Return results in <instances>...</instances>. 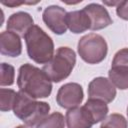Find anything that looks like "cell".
<instances>
[{"instance_id":"obj_21","label":"cell","mask_w":128,"mask_h":128,"mask_svg":"<svg viewBox=\"0 0 128 128\" xmlns=\"http://www.w3.org/2000/svg\"><path fill=\"white\" fill-rule=\"evenodd\" d=\"M116 14L119 18L123 20H128V0L127 1H119L116 6Z\"/></svg>"},{"instance_id":"obj_23","label":"cell","mask_w":128,"mask_h":128,"mask_svg":"<svg viewBox=\"0 0 128 128\" xmlns=\"http://www.w3.org/2000/svg\"><path fill=\"white\" fill-rule=\"evenodd\" d=\"M15 128H33V127H31V126H28V125H19V126H17V127H15Z\"/></svg>"},{"instance_id":"obj_2","label":"cell","mask_w":128,"mask_h":128,"mask_svg":"<svg viewBox=\"0 0 128 128\" xmlns=\"http://www.w3.org/2000/svg\"><path fill=\"white\" fill-rule=\"evenodd\" d=\"M49 111L50 105L47 102L36 101V99L21 91L17 92L13 112L26 125L31 127L37 126L48 116Z\"/></svg>"},{"instance_id":"obj_14","label":"cell","mask_w":128,"mask_h":128,"mask_svg":"<svg viewBox=\"0 0 128 128\" xmlns=\"http://www.w3.org/2000/svg\"><path fill=\"white\" fill-rule=\"evenodd\" d=\"M85 110L88 112L94 124L103 121L108 113V106L105 102L96 100V99H88L86 103L83 105Z\"/></svg>"},{"instance_id":"obj_5","label":"cell","mask_w":128,"mask_h":128,"mask_svg":"<svg viewBox=\"0 0 128 128\" xmlns=\"http://www.w3.org/2000/svg\"><path fill=\"white\" fill-rule=\"evenodd\" d=\"M77 50L83 61L88 64H98L105 59L108 46L104 37L96 33H89L79 39Z\"/></svg>"},{"instance_id":"obj_15","label":"cell","mask_w":128,"mask_h":128,"mask_svg":"<svg viewBox=\"0 0 128 128\" xmlns=\"http://www.w3.org/2000/svg\"><path fill=\"white\" fill-rule=\"evenodd\" d=\"M109 80L113 83V85L120 89L126 90L128 89V67L125 66H114L111 67L108 71Z\"/></svg>"},{"instance_id":"obj_16","label":"cell","mask_w":128,"mask_h":128,"mask_svg":"<svg viewBox=\"0 0 128 128\" xmlns=\"http://www.w3.org/2000/svg\"><path fill=\"white\" fill-rule=\"evenodd\" d=\"M17 97V92L12 89H0V110L2 112L13 110V106Z\"/></svg>"},{"instance_id":"obj_3","label":"cell","mask_w":128,"mask_h":128,"mask_svg":"<svg viewBox=\"0 0 128 128\" xmlns=\"http://www.w3.org/2000/svg\"><path fill=\"white\" fill-rule=\"evenodd\" d=\"M30 59L38 64L48 63L54 55L52 38L38 25H33L24 36Z\"/></svg>"},{"instance_id":"obj_25","label":"cell","mask_w":128,"mask_h":128,"mask_svg":"<svg viewBox=\"0 0 128 128\" xmlns=\"http://www.w3.org/2000/svg\"><path fill=\"white\" fill-rule=\"evenodd\" d=\"M127 116H128V107H127Z\"/></svg>"},{"instance_id":"obj_18","label":"cell","mask_w":128,"mask_h":128,"mask_svg":"<svg viewBox=\"0 0 128 128\" xmlns=\"http://www.w3.org/2000/svg\"><path fill=\"white\" fill-rule=\"evenodd\" d=\"M101 126L107 128H128V123L123 115L112 113L103 120Z\"/></svg>"},{"instance_id":"obj_13","label":"cell","mask_w":128,"mask_h":128,"mask_svg":"<svg viewBox=\"0 0 128 128\" xmlns=\"http://www.w3.org/2000/svg\"><path fill=\"white\" fill-rule=\"evenodd\" d=\"M66 24L67 28L75 34L85 32L91 26L90 19L83 9L68 12L66 15Z\"/></svg>"},{"instance_id":"obj_4","label":"cell","mask_w":128,"mask_h":128,"mask_svg":"<svg viewBox=\"0 0 128 128\" xmlns=\"http://www.w3.org/2000/svg\"><path fill=\"white\" fill-rule=\"evenodd\" d=\"M76 63V54L69 47H59L52 59L46 63L42 70L51 81L58 83L66 79L72 72Z\"/></svg>"},{"instance_id":"obj_22","label":"cell","mask_w":128,"mask_h":128,"mask_svg":"<svg viewBox=\"0 0 128 128\" xmlns=\"http://www.w3.org/2000/svg\"><path fill=\"white\" fill-rule=\"evenodd\" d=\"M1 3L5 6H9V7H15V6H19L21 4H36L38 2H24V1H21V2H17V1H1Z\"/></svg>"},{"instance_id":"obj_19","label":"cell","mask_w":128,"mask_h":128,"mask_svg":"<svg viewBox=\"0 0 128 128\" xmlns=\"http://www.w3.org/2000/svg\"><path fill=\"white\" fill-rule=\"evenodd\" d=\"M0 72V85L1 86H10L14 83L15 78V69L12 65L7 63L1 64Z\"/></svg>"},{"instance_id":"obj_1","label":"cell","mask_w":128,"mask_h":128,"mask_svg":"<svg viewBox=\"0 0 128 128\" xmlns=\"http://www.w3.org/2000/svg\"><path fill=\"white\" fill-rule=\"evenodd\" d=\"M17 85L19 91L34 99L46 98L52 91V83L46 73L29 63H25L19 68Z\"/></svg>"},{"instance_id":"obj_7","label":"cell","mask_w":128,"mask_h":128,"mask_svg":"<svg viewBox=\"0 0 128 128\" xmlns=\"http://www.w3.org/2000/svg\"><path fill=\"white\" fill-rule=\"evenodd\" d=\"M89 99H96L110 103L115 99L116 87L105 77H96L88 85Z\"/></svg>"},{"instance_id":"obj_24","label":"cell","mask_w":128,"mask_h":128,"mask_svg":"<svg viewBox=\"0 0 128 128\" xmlns=\"http://www.w3.org/2000/svg\"><path fill=\"white\" fill-rule=\"evenodd\" d=\"M100 128H107V127H103V126H100Z\"/></svg>"},{"instance_id":"obj_10","label":"cell","mask_w":128,"mask_h":128,"mask_svg":"<svg viewBox=\"0 0 128 128\" xmlns=\"http://www.w3.org/2000/svg\"><path fill=\"white\" fill-rule=\"evenodd\" d=\"M34 25L32 16L23 11L13 13L7 21V30L16 33L20 37H24L28 30Z\"/></svg>"},{"instance_id":"obj_11","label":"cell","mask_w":128,"mask_h":128,"mask_svg":"<svg viewBox=\"0 0 128 128\" xmlns=\"http://www.w3.org/2000/svg\"><path fill=\"white\" fill-rule=\"evenodd\" d=\"M0 52L2 55L17 57L22 52L20 36L11 31H2L0 34Z\"/></svg>"},{"instance_id":"obj_8","label":"cell","mask_w":128,"mask_h":128,"mask_svg":"<svg viewBox=\"0 0 128 128\" xmlns=\"http://www.w3.org/2000/svg\"><path fill=\"white\" fill-rule=\"evenodd\" d=\"M66 15L67 12L64 8L57 5H50L43 11L42 19L53 33L62 35L67 30Z\"/></svg>"},{"instance_id":"obj_9","label":"cell","mask_w":128,"mask_h":128,"mask_svg":"<svg viewBox=\"0 0 128 128\" xmlns=\"http://www.w3.org/2000/svg\"><path fill=\"white\" fill-rule=\"evenodd\" d=\"M83 10L90 19V30H101L111 25L113 20L105 7L97 3H90L86 5Z\"/></svg>"},{"instance_id":"obj_12","label":"cell","mask_w":128,"mask_h":128,"mask_svg":"<svg viewBox=\"0 0 128 128\" xmlns=\"http://www.w3.org/2000/svg\"><path fill=\"white\" fill-rule=\"evenodd\" d=\"M67 128H91L94 123L85 108L76 107L69 109L65 115Z\"/></svg>"},{"instance_id":"obj_17","label":"cell","mask_w":128,"mask_h":128,"mask_svg":"<svg viewBox=\"0 0 128 128\" xmlns=\"http://www.w3.org/2000/svg\"><path fill=\"white\" fill-rule=\"evenodd\" d=\"M65 122V118L60 112H53L40 122L36 128H64Z\"/></svg>"},{"instance_id":"obj_6","label":"cell","mask_w":128,"mask_h":128,"mask_svg":"<svg viewBox=\"0 0 128 128\" xmlns=\"http://www.w3.org/2000/svg\"><path fill=\"white\" fill-rule=\"evenodd\" d=\"M83 89L78 83H66L62 85L56 95L57 104L64 109H72L78 107L83 101Z\"/></svg>"},{"instance_id":"obj_20","label":"cell","mask_w":128,"mask_h":128,"mask_svg":"<svg viewBox=\"0 0 128 128\" xmlns=\"http://www.w3.org/2000/svg\"><path fill=\"white\" fill-rule=\"evenodd\" d=\"M114 66L128 67V48H123L116 52L111 64V67Z\"/></svg>"}]
</instances>
